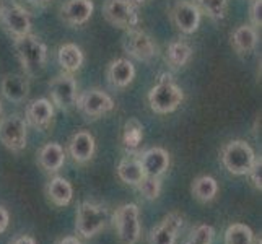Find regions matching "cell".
I'll return each mask as SVG.
<instances>
[{
  "label": "cell",
  "mask_w": 262,
  "mask_h": 244,
  "mask_svg": "<svg viewBox=\"0 0 262 244\" xmlns=\"http://www.w3.org/2000/svg\"><path fill=\"white\" fill-rule=\"evenodd\" d=\"M13 48L16 57L26 77H34L44 69L48 62V48L38 36L31 33L13 39Z\"/></svg>",
  "instance_id": "cell-1"
},
{
  "label": "cell",
  "mask_w": 262,
  "mask_h": 244,
  "mask_svg": "<svg viewBox=\"0 0 262 244\" xmlns=\"http://www.w3.org/2000/svg\"><path fill=\"white\" fill-rule=\"evenodd\" d=\"M184 101V92L173 80V77L163 74L148 92V104L153 113L169 114L174 113Z\"/></svg>",
  "instance_id": "cell-2"
},
{
  "label": "cell",
  "mask_w": 262,
  "mask_h": 244,
  "mask_svg": "<svg viewBox=\"0 0 262 244\" xmlns=\"http://www.w3.org/2000/svg\"><path fill=\"white\" fill-rule=\"evenodd\" d=\"M223 166L234 176H246L256 161V153L245 140H231L225 143L220 151Z\"/></svg>",
  "instance_id": "cell-3"
},
{
  "label": "cell",
  "mask_w": 262,
  "mask_h": 244,
  "mask_svg": "<svg viewBox=\"0 0 262 244\" xmlns=\"http://www.w3.org/2000/svg\"><path fill=\"white\" fill-rule=\"evenodd\" d=\"M114 230L121 244H137L142 234L140 210L137 204H124L113 215Z\"/></svg>",
  "instance_id": "cell-4"
},
{
  "label": "cell",
  "mask_w": 262,
  "mask_h": 244,
  "mask_svg": "<svg viewBox=\"0 0 262 244\" xmlns=\"http://www.w3.org/2000/svg\"><path fill=\"white\" fill-rule=\"evenodd\" d=\"M107 223V209L99 204L85 201L78 205L75 215V231L82 238L90 239L96 236Z\"/></svg>",
  "instance_id": "cell-5"
},
{
  "label": "cell",
  "mask_w": 262,
  "mask_h": 244,
  "mask_svg": "<svg viewBox=\"0 0 262 244\" xmlns=\"http://www.w3.org/2000/svg\"><path fill=\"white\" fill-rule=\"evenodd\" d=\"M0 142L13 153H20L26 148L28 125L20 114H8L0 121Z\"/></svg>",
  "instance_id": "cell-6"
},
{
  "label": "cell",
  "mask_w": 262,
  "mask_h": 244,
  "mask_svg": "<svg viewBox=\"0 0 262 244\" xmlns=\"http://www.w3.org/2000/svg\"><path fill=\"white\" fill-rule=\"evenodd\" d=\"M103 15L113 26L122 30L137 28L140 23L137 8L129 0H106L103 5Z\"/></svg>",
  "instance_id": "cell-7"
},
{
  "label": "cell",
  "mask_w": 262,
  "mask_h": 244,
  "mask_svg": "<svg viewBox=\"0 0 262 244\" xmlns=\"http://www.w3.org/2000/svg\"><path fill=\"white\" fill-rule=\"evenodd\" d=\"M49 93L52 104H56L62 111H72L77 104V80L74 75L62 72L49 81Z\"/></svg>",
  "instance_id": "cell-8"
},
{
  "label": "cell",
  "mask_w": 262,
  "mask_h": 244,
  "mask_svg": "<svg viewBox=\"0 0 262 244\" xmlns=\"http://www.w3.org/2000/svg\"><path fill=\"white\" fill-rule=\"evenodd\" d=\"M77 109L88 119H96L114 109V99L99 88H90L77 98Z\"/></svg>",
  "instance_id": "cell-9"
},
{
  "label": "cell",
  "mask_w": 262,
  "mask_h": 244,
  "mask_svg": "<svg viewBox=\"0 0 262 244\" xmlns=\"http://www.w3.org/2000/svg\"><path fill=\"white\" fill-rule=\"evenodd\" d=\"M122 48L130 57L140 62H150L158 54V49L153 39L145 31H142L139 28L127 30L122 41Z\"/></svg>",
  "instance_id": "cell-10"
},
{
  "label": "cell",
  "mask_w": 262,
  "mask_h": 244,
  "mask_svg": "<svg viewBox=\"0 0 262 244\" xmlns=\"http://www.w3.org/2000/svg\"><path fill=\"white\" fill-rule=\"evenodd\" d=\"M202 13L192 0H178L171 8V20L184 34H192L199 30Z\"/></svg>",
  "instance_id": "cell-11"
},
{
  "label": "cell",
  "mask_w": 262,
  "mask_h": 244,
  "mask_svg": "<svg viewBox=\"0 0 262 244\" xmlns=\"http://www.w3.org/2000/svg\"><path fill=\"white\" fill-rule=\"evenodd\" d=\"M0 23H2L4 30L13 39L31 33V20L28 12L15 4L5 8H0Z\"/></svg>",
  "instance_id": "cell-12"
},
{
  "label": "cell",
  "mask_w": 262,
  "mask_h": 244,
  "mask_svg": "<svg viewBox=\"0 0 262 244\" xmlns=\"http://www.w3.org/2000/svg\"><path fill=\"white\" fill-rule=\"evenodd\" d=\"M184 225V216L179 212L168 213L148 234V244H176L178 234Z\"/></svg>",
  "instance_id": "cell-13"
},
{
  "label": "cell",
  "mask_w": 262,
  "mask_h": 244,
  "mask_svg": "<svg viewBox=\"0 0 262 244\" xmlns=\"http://www.w3.org/2000/svg\"><path fill=\"white\" fill-rule=\"evenodd\" d=\"M67 150L77 165H86L88 161H92L96 151V140L93 134L88 130H77L70 137Z\"/></svg>",
  "instance_id": "cell-14"
},
{
  "label": "cell",
  "mask_w": 262,
  "mask_h": 244,
  "mask_svg": "<svg viewBox=\"0 0 262 244\" xmlns=\"http://www.w3.org/2000/svg\"><path fill=\"white\" fill-rule=\"evenodd\" d=\"M93 0H66L60 5V20L69 26H82L93 15Z\"/></svg>",
  "instance_id": "cell-15"
},
{
  "label": "cell",
  "mask_w": 262,
  "mask_h": 244,
  "mask_svg": "<svg viewBox=\"0 0 262 244\" xmlns=\"http://www.w3.org/2000/svg\"><path fill=\"white\" fill-rule=\"evenodd\" d=\"M25 121L31 124L34 129L46 130L54 121V106L49 99L38 98L26 106L25 111Z\"/></svg>",
  "instance_id": "cell-16"
},
{
  "label": "cell",
  "mask_w": 262,
  "mask_h": 244,
  "mask_svg": "<svg viewBox=\"0 0 262 244\" xmlns=\"http://www.w3.org/2000/svg\"><path fill=\"white\" fill-rule=\"evenodd\" d=\"M139 160L145 176H157V178H161L166 173L171 163L168 150L161 147H151L145 150L139 155Z\"/></svg>",
  "instance_id": "cell-17"
},
{
  "label": "cell",
  "mask_w": 262,
  "mask_h": 244,
  "mask_svg": "<svg viewBox=\"0 0 262 244\" xmlns=\"http://www.w3.org/2000/svg\"><path fill=\"white\" fill-rule=\"evenodd\" d=\"M107 81L114 88H127L135 78V67L129 59H116L106 70Z\"/></svg>",
  "instance_id": "cell-18"
},
{
  "label": "cell",
  "mask_w": 262,
  "mask_h": 244,
  "mask_svg": "<svg viewBox=\"0 0 262 244\" xmlns=\"http://www.w3.org/2000/svg\"><path fill=\"white\" fill-rule=\"evenodd\" d=\"M38 163L46 173H57L66 163V151L60 143L49 142L38 151Z\"/></svg>",
  "instance_id": "cell-19"
},
{
  "label": "cell",
  "mask_w": 262,
  "mask_h": 244,
  "mask_svg": "<svg viewBox=\"0 0 262 244\" xmlns=\"http://www.w3.org/2000/svg\"><path fill=\"white\" fill-rule=\"evenodd\" d=\"M2 95L12 103H23L26 96L30 93V81L25 75H18V74H10L5 75L2 80Z\"/></svg>",
  "instance_id": "cell-20"
},
{
  "label": "cell",
  "mask_w": 262,
  "mask_h": 244,
  "mask_svg": "<svg viewBox=\"0 0 262 244\" xmlns=\"http://www.w3.org/2000/svg\"><path fill=\"white\" fill-rule=\"evenodd\" d=\"M57 60H59L62 72L74 75L75 72L82 69L85 62V56H83V51L80 49L77 44L66 42V44H62L57 51Z\"/></svg>",
  "instance_id": "cell-21"
},
{
  "label": "cell",
  "mask_w": 262,
  "mask_h": 244,
  "mask_svg": "<svg viewBox=\"0 0 262 244\" xmlns=\"http://www.w3.org/2000/svg\"><path fill=\"white\" fill-rule=\"evenodd\" d=\"M257 44V30L251 25H239L231 33V46L239 56H246L256 49Z\"/></svg>",
  "instance_id": "cell-22"
},
{
  "label": "cell",
  "mask_w": 262,
  "mask_h": 244,
  "mask_svg": "<svg viewBox=\"0 0 262 244\" xmlns=\"http://www.w3.org/2000/svg\"><path fill=\"white\" fill-rule=\"evenodd\" d=\"M46 195L56 207H67L74 198V187L67 179L56 176L48 183Z\"/></svg>",
  "instance_id": "cell-23"
},
{
  "label": "cell",
  "mask_w": 262,
  "mask_h": 244,
  "mask_svg": "<svg viewBox=\"0 0 262 244\" xmlns=\"http://www.w3.org/2000/svg\"><path fill=\"white\" fill-rule=\"evenodd\" d=\"M116 173H117V178H119L124 184L132 186V187L137 186L142 181V178L145 176V173H143V169H142L139 157H132V155L130 157H124L119 161Z\"/></svg>",
  "instance_id": "cell-24"
},
{
  "label": "cell",
  "mask_w": 262,
  "mask_h": 244,
  "mask_svg": "<svg viewBox=\"0 0 262 244\" xmlns=\"http://www.w3.org/2000/svg\"><path fill=\"white\" fill-rule=\"evenodd\" d=\"M191 192H192V197L197 202L209 204L216 197V194H219V183H216L215 178H212L209 174L197 176L192 181Z\"/></svg>",
  "instance_id": "cell-25"
},
{
  "label": "cell",
  "mask_w": 262,
  "mask_h": 244,
  "mask_svg": "<svg viewBox=\"0 0 262 244\" xmlns=\"http://www.w3.org/2000/svg\"><path fill=\"white\" fill-rule=\"evenodd\" d=\"M192 57V48L183 39H178L168 44L166 48V64L171 69H183L189 64Z\"/></svg>",
  "instance_id": "cell-26"
},
{
  "label": "cell",
  "mask_w": 262,
  "mask_h": 244,
  "mask_svg": "<svg viewBox=\"0 0 262 244\" xmlns=\"http://www.w3.org/2000/svg\"><path fill=\"white\" fill-rule=\"evenodd\" d=\"M254 231L245 223H231L225 231V244H252Z\"/></svg>",
  "instance_id": "cell-27"
},
{
  "label": "cell",
  "mask_w": 262,
  "mask_h": 244,
  "mask_svg": "<svg viewBox=\"0 0 262 244\" xmlns=\"http://www.w3.org/2000/svg\"><path fill=\"white\" fill-rule=\"evenodd\" d=\"M194 4L212 20H223L228 12V0H194Z\"/></svg>",
  "instance_id": "cell-28"
},
{
  "label": "cell",
  "mask_w": 262,
  "mask_h": 244,
  "mask_svg": "<svg viewBox=\"0 0 262 244\" xmlns=\"http://www.w3.org/2000/svg\"><path fill=\"white\" fill-rule=\"evenodd\" d=\"M142 139H143V127H142V124L139 121L132 119V121H129L127 124H125L124 135H122V142H124L125 148L135 150L140 145Z\"/></svg>",
  "instance_id": "cell-29"
},
{
  "label": "cell",
  "mask_w": 262,
  "mask_h": 244,
  "mask_svg": "<svg viewBox=\"0 0 262 244\" xmlns=\"http://www.w3.org/2000/svg\"><path fill=\"white\" fill-rule=\"evenodd\" d=\"M137 191L147 201H155L161 194V179L157 176H143L140 183L135 186Z\"/></svg>",
  "instance_id": "cell-30"
},
{
  "label": "cell",
  "mask_w": 262,
  "mask_h": 244,
  "mask_svg": "<svg viewBox=\"0 0 262 244\" xmlns=\"http://www.w3.org/2000/svg\"><path fill=\"white\" fill-rule=\"evenodd\" d=\"M215 238V230L213 227L207 223L197 225V227L191 231L184 244H212Z\"/></svg>",
  "instance_id": "cell-31"
},
{
  "label": "cell",
  "mask_w": 262,
  "mask_h": 244,
  "mask_svg": "<svg viewBox=\"0 0 262 244\" xmlns=\"http://www.w3.org/2000/svg\"><path fill=\"white\" fill-rule=\"evenodd\" d=\"M248 176H249L252 187H254L256 191H260L262 189V160H260V157H256V161H254V165L251 166Z\"/></svg>",
  "instance_id": "cell-32"
},
{
  "label": "cell",
  "mask_w": 262,
  "mask_h": 244,
  "mask_svg": "<svg viewBox=\"0 0 262 244\" xmlns=\"http://www.w3.org/2000/svg\"><path fill=\"white\" fill-rule=\"evenodd\" d=\"M260 10H262V0H251L249 18H251V26H254L256 30L260 28V25H262Z\"/></svg>",
  "instance_id": "cell-33"
},
{
  "label": "cell",
  "mask_w": 262,
  "mask_h": 244,
  "mask_svg": "<svg viewBox=\"0 0 262 244\" xmlns=\"http://www.w3.org/2000/svg\"><path fill=\"white\" fill-rule=\"evenodd\" d=\"M8 223H10V213L4 205H0V234L7 231Z\"/></svg>",
  "instance_id": "cell-34"
},
{
  "label": "cell",
  "mask_w": 262,
  "mask_h": 244,
  "mask_svg": "<svg viewBox=\"0 0 262 244\" xmlns=\"http://www.w3.org/2000/svg\"><path fill=\"white\" fill-rule=\"evenodd\" d=\"M10 244H38V242H36V239L33 236H30V234H21V236H18L13 241H10Z\"/></svg>",
  "instance_id": "cell-35"
},
{
  "label": "cell",
  "mask_w": 262,
  "mask_h": 244,
  "mask_svg": "<svg viewBox=\"0 0 262 244\" xmlns=\"http://www.w3.org/2000/svg\"><path fill=\"white\" fill-rule=\"evenodd\" d=\"M51 2L52 0H25V4L31 5L33 8H44V7H48Z\"/></svg>",
  "instance_id": "cell-36"
},
{
  "label": "cell",
  "mask_w": 262,
  "mask_h": 244,
  "mask_svg": "<svg viewBox=\"0 0 262 244\" xmlns=\"http://www.w3.org/2000/svg\"><path fill=\"white\" fill-rule=\"evenodd\" d=\"M57 244H82V241H80L77 236H66V238H62Z\"/></svg>",
  "instance_id": "cell-37"
},
{
  "label": "cell",
  "mask_w": 262,
  "mask_h": 244,
  "mask_svg": "<svg viewBox=\"0 0 262 244\" xmlns=\"http://www.w3.org/2000/svg\"><path fill=\"white\" fill-rule=\"evenodd\" d=\"M252 244H262V238H260V234H254V239H252Z\"/></svg>",
  "instance_id": "cell-38"
},
{
  "label": "cell",
  "mask_w": 262,
  "mask_h": 244,
  "mask_svg": "<svg viewBox=\"0 0 262 244\" xmlns=\"http://www.w3.org/2000/svg\"><path fill=\"white\" fill-rule=\"evenodd\" d=\"M130 4H134V5H142V4H145L147 0H129Z\"/></svg>",
  "instance_id": "cell-39"
},
{
  "label": "cell",
  "mask_w": 262,
  "mask_h": 244,
  "mask_svg": "<svg viewBox=\"0 0 262 244\" xmlns=\"http://www.w3.org/2000/svg\"><path fill=\"white\" fill-rule=\"evenodd\" d=\"M0 114H2V101H0Z\"/></svg>",
  "instance_id": "cell-40"
}]
</instances>
